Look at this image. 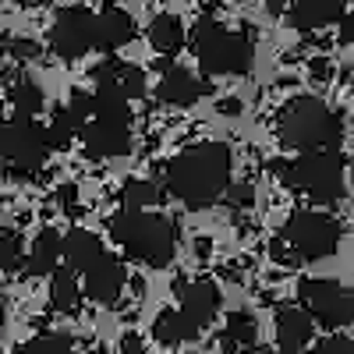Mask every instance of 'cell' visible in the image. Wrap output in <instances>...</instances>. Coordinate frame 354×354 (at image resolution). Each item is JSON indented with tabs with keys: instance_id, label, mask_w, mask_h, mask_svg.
Instances as JSON below:
<instances>
[{
	"instance_id": "60d3db41",
	"label": "cell",
	"mask_w": 354,
	"mask_h": 354,
	"mask_svg": "<svg viewBox=\"0 0 354 354\" xmlns=\"http://www.w3.org/2000/svg\"><path fill=\"white\" fill-rule=\"evenodd\" d=\"M245 354H280V351H266V347H248Z\"/></svg>"
},
{
	"instance_id": "4dcf8cb0",
	"label": "cell",
	"mask_w": 354,
	"mask_h": 354,
	"mask_svg": "<svg viewBox=\"0 0 354 354\" xmlns=\"http://www.w3.org/2000/svg\"><path fill=\"white\" fill-rule=\"evenodd\" d=\"M227 205H234V209H252V205H255V192L248 185H230L227 188Z\"/></svg>"
},
{
	"instance_id": "9c48e42d",
	"label": "cell",
	"mask_w": 354,
	"mask_h": 354,
	"mask_svg": "<svg viewBox=\"0 0 354 354\" xmlns=\"http://www.w3.org/2000/svg\"><path fill=\"white\" fill-rule=\"evenodd\" d=\"M93 25H96V15L88 8H64L57 11L50 32H46V43L53 50V57L75 64L82 57L93 50Z\"/></svg>"
},
{
	"instance_id": "2e32d148",
	"label": "cell",
	"mask_w": 354,
	"mask_h": 354,
	"mask_svg": "<svg viewBox=\"0 0 354 354\" xmlns=\"http://www.w3.org/2000/svg\"><path fill=\"white\" fill-rule=\"evenodd\" d=\"M135 39V18L124 11V8H103L96 15V25H93V46H100L103 53H117L121 46H128Z\"/></svg>"
},
{
	"instance_id": "44dd1931",
	"label": "cell",
	"mask_w": 354,
	"mask_h": 354,
	"mask_svg": "<svg viewBox=\"0 0 354 354\" xmlns=\"http://www.w3.org/2000/svg\"><path fill=\"white\" fill-rule=\"evenodd\" d=\"M149 43H153V50L163 57H174L181 53V46H185V21L177 18V15H170V11H163V15H156L153 21H149Z\"/></svg>"
},
{
	"instance_id": "5bb4252c",
	"label": "cell",
	"mask_w": 354,
	"mask_h": 354,
	"mask_svg": "<svg viewBox=\"0 0 354 354\" xmlns=\"http://www.w3.org/2000/svg\"><path fill=\"white\" fill-rule=\"evenodd\" d=\"M177 312H181L192 326L205 330L216 319V312H220V287L209 277L185 280L181 283V308H177Z\"/></svg>"
},
{
	"instance_id": "6da1fadb",
	"label": "cell",
	"mask_w": 354,
	"mask_h": 354,
	"mask_svg": "<svg viewBox=\"0 0 354 354\" xmlns=\"http://www.w3.org/2000/svg\"><path fill=\"white\" fill-rule=\"evenodd\" d=\"M234 156L227 142H198L181 156L167 163V188L181 198L188 209H209V205L230 188Z\"/></svg>"
},
{
	"instance_id": "277c9868",
	"label": "cell",
	"mask_w": 354,
	"mask_h": 354,
	"mask_svg": "<svg viewBox=\"0 0 354 354\" xmlns=\"http://www.w3.org/2000/svg\"><path fill=\"white\" fill-rule=\"evenodd\" d=\"M273 177L280 185L308 195L315 205H337L344 195V153H301L298 160H273Z\"/></svg>"
},
{
	"instance_id": "7c38bea8",
	"label": "cell",
	"mask_w": 354,
	"mask_h": 354,
	"mask_svg": "<svg viewBox=\"0 0 354 354\" xmlns=\"http://www.w3.org/2000/svg\"><path fill=\"white\" fill-rule=\"evenodd\" d=\"M88 121H93V96L75 93L64 106H57L53 121L43 128V135H46V149H68L71 138L82 135V128H85Z\"/></svg>"
},
{
	"instance_id": "1f68e13d",
	"label": "cell",
	"mask_w": 354,
	"mask_h": 354,
	"mask_svg": "<svg viewBox=\"0 0 354 354\" xmlns=\"http://www.w3.org/2000/svg\"><path fill=\"white\" fill-rule=\"evenodd\" d=\"M8 53L15 57V61H36L39 57V43L36 39H11V46H8Z\"/></svg>"
},
{
	"instance_id": "83f0119b",
	"label": "cell",
	"mask_w": 354,
	"mask_h": 354,
	"mask_svg": "<svg viewBox=\"0 0 354 354\" xmlns=\"http://www.w3.org/2000/svg\"><path fill=\"white\" fill-rule=\"evenodd\" d=\"M15 354H75V347H71V337L64 333H39L32 340H25Z\"/></svg>"
},
{
	"instance_id": "8992f818",
	"label": "cell",
	"mask_w": 354,
	"mask_h": 354,
	"mask_svg": "<svg viewBox=\"0 0 354 354\" xmlns=\"http://www.w3.org/2000/svg\"><path fill=\"white\" fill-rule=\"evenodd\" d=\"M340 238H344L340 220L330 213H319V209H294L283 223V245L301 262L330 259L337 252Z\"/></svg>"
},
{
	"instance_id": "603a6c76",
	"label": "cell",
	"mask_w": 354,
	"mask_h": 354,
	"mask_svg": "<svg viewBox=\"0 0 354 354\" xmlns=\"http://www.w3.org/2000/svg\"><path fill=\"white\" fill-rule=\"evenodd\" d=\"M259 340V326L248 312H230L227 315V326L220 330V351L223 354H234L238 347H255Z\"/></svg>"
},
{
	"instance_id": "b9f144b4",
	"label": "cell",
	"mask_w": 354,
	"mask_h": 354,
	"mask_svg": "<svg viewBox=\"0 0 354 354\" xmlns=\"http://www.w3.org/2000/svg\"><path fill=\"white\" fill-rule=\"evenodd\" d=\"M0 131H4V106H0Z\"/></svg>"
},
{
	"instance_id": "9a60e30c",
	"label": "cell",
	"mask_w": 354,
	"mask_h": 354,
	"mask_svg": "<svg viewBox=\"0 0 354 354\" xmlns=\"http://www.w3.org/2000/svg\"><path fill=\"white\" fill-rule=\"evenodd\" d=\"M209 93H213V85L202 82V78H195L188 68L170 64L167 71H160L156 96H160V103H167V106H192V103H198L202 96H209Z\"/></svg>"
},
{
	"instance_id": "f546056e",
	"label": "cell",
	"mask_w": 354,
	"mask_h": 354,
	"mask_svg": "<svg viewBox=\"0 0 354 354\" xmlns=\"http://www.w3.org/2000/svg\"><path fill=\"white\" fill-rule=\"evenodd\" d=\"M312 354H354V340H347V337H326L322 344H315L312 347Z\"/></svg>"
},
{
	"instance_id": "3957f363",
	"label": "cell",
	"mask_w": 354,
	"mask_h": 354,
	"mask_svg": "<svg viewBox=\"0 0 354 354\" xmlns=\"http://www.w3.org/2000/svg\"><path fill=\"white\" fill-rule=\"evenodd\" d=\"M110 238L121 245L135 262H145L153 270L174 262L177 255V223L160 213H117L106 220Z\"/></svg>"
},
{
	"instance_id": "7bdbcfd3",
	"label": "cell",
	"mask_w": 354,
	"mask_h": 354,
	"mask_svg": "<svg viewBox=\"0 0 354 354\" xmlns=\"http://www.w3.org/2000/svg\"><path fill=\"white\" fill-rule=\"evenodd\" d=\"M351 192H354V170H351Z\"/></svg>"
},
{
	"instance_id": "cb8c5ba5",
	"label": "cell",
	"mask_w": 354,
	"mask_h": 354,
	"mask_svg": "<svg viewBox=\"0 0 354 354\" xmlns=\"http://www.w3.org/2000/svg\"><path fill=\"white\" fill-rule=\"evenodd\" d=\"M11 106L18 110V117H28V121H36V113L43 110L46 96H43V88L36 78H28V75H18L15 85H11Z\"/></svg>"
},
{
	"instance_id": "8fae6325",
	"label": "cell",
	"mask_w": 354,
	"mask_h": 354,
	"mask_svg": "<svg viewBox=\"0 0 354 354\" xmlns=\"http://www.w3.org/2000/svg\"><path fill=\"white\" fill-rule=\"evenodd\" d=\"M93 82H96V93H110L117 100H138L145 93V75L138 64H128L121 57H106L103 64L93 68Z\"/></svg>"
},
{
	"instance_id": "4316f807",
	"label": "cell",
	"mask_w": 354,
	"mask_h": 354,
	"mask_svg": "<svg viewBox=\"0 0 354 354\" xmlns=\"http://www.w3.org/2000/svg\"><path fill=\"white\" fill-rule=\"evenodd\" d=\"M25 266V241L15 227H0V270L18 273Z\"/></svg>"
},
{
	"instance_id": "74e56055",
	"label": "cell",
	"mask_w": 354,
	"mask_h": 354,
	"mask_svg": "<svg viewBox=\"0 0 354 354\" xmlns=\"http://www.w3.org/2000/svg\"><path fill=\"white\" fill-rule=\"evenodd\" d=\"M245 110V103L238 100V96H230V100H220V113H227V117H238Z\"/></svg>"
},
{
	"instance_id": "d6986e66",
	"label": "cell",
	"mask_w": 354,
	"mask_h": 354,
	"mask_svg": "<svg viewBox=\"0 0 354 354\" xmlns=\"http://www.w3.org/2000/svg\"><path fill=\"white\" fill-rule=\"evenodd\" d=\"M344 4H330V0H298L290 11H287V18H290V25L298 28V32H319V28H326V25H333V21H340L344 18Z\"/></svg>"
},
{
	"instance_id": "ffe728a7",
	"label": "cell",
	"mask_w": 354,
	"mask_h": 354,
	"mask_svg": "<svg viewBox=\"0 0 354 354\" xmlns=\"http://www.w3.org/2000/svg\"><path fill=\"white\" fill-rule=\"evenodd\" d=\"M57 262H61V234H57V227H43L25 255V270L32 277H53Z\"/></svg>"
},
{
	"instance_id": "e0dca14e",
	"label": "cell",
	"mask_w": 354,
	"mask_h": 354,
	"mask_svg": "<svg viewBox=\"0 0 354 354\" xmlns=\"http://www.w3.org/2000/svg\"><path fill=\"white\" fill-rule=\"evenodd\" d=\"M277 347L280 354H301L308 344H312V333H315V322L308 319V312H301L298 305H283L277 312Z\"/></svg>"
},
{
	"instance_id": "ee69618b",
	"label": "cell",
	"mask_w": 354,
	"mask_h": 354,
	"mask_svg": "<svg viewBox=\"0 0 354 354\" xmlns=\"http://www.w3.org/2000/svg\"><path fill=\"white\" fill-rule=\"evenodd\" d=\"M185 354H202V351H185Z\"/></svg>"
},
{
	"instance_id": "d6a6232c",
	"label": "cell",
	"mask_w": 354,
	"mask_h": 354,
	"mask_svg": "<svg viewBox=\"0 0 354 354\" xmlns=\"http://www.w3.org/2000/svg\"><path fill=\"white\" fill-rule=\"evenodd\" d=\"M308 75H312V82H330V75H333V64L326 61V57H312Z\"/></svg>"
},
{
	"instance_id": "f1b7e54d",
	"label": "cell",
	"mask_w": 354,
	"mask_h": 354,
	"mask_svg": "<svg viewBox=\"0 0 354 354\" xmlns=\"http://www.w3.org/2000/svg\"><path fill=\"white\" fill-rule=\"evenodd\" d=\"M93 117H103V121H128L131 124V106L124 100L110 96V93H93Z\"/></svg>"
},
{
	"instance_id": "d4e9b609",
	"label": "cell",
	"mask_w": 354,
	"mask_h": 354,
	"mask_svg": "<svg viewBox=\"0 0 354 354\" xmlns=\"http://www.w3.org/2000/svg\"><path fill=\"white\" fill-rule=\"evenodd\" d=\"M82 298V287H78V277L64 266H57V273L50 277V305L57 312H71Z\"/></svg>"
},
{
	"instance_id": "f35d334b",
	"label": "cell",
	"mask_w": 354,
	"mask_h": 354,
	"mask_svg": "<svg viewBox=\"0 0 354 354\" xmlns=\"http://www.w3.org/2000/svg\"><path fill=\"white\" fill-rule=\"evenodd\" d=\"M4 322H8V298L0 294V330H4Z\"/></svg>"
},
{
	"instance_id": "836d02e7",
	"label": "cell",
	"mask_w": 354,
	"mask_h": 354,
	"mask_svg": "<svg viewBox=\"0 0 354 354\" xmlns=\"http://www.w3.org/2000/svg\"><path fill=\"white\" fill-rule=\"evenodd\" d=\"M270 259H273V262H283V266L294 262V255H290V248L283 245V238H273V241H270Z\"/></svg>"
},
{
	"instance_id": "ab89813d",
	"label": "cell",
	"mask_w": 354,
	"mask_h": 354,
	"mask_svg": "<svg viewBox=\"0 0 354 354\" xmlns=\"http://www.w3.org/2000/svg\"><path fill=\"white\" fill-rule=\"evenodd\" d=\"M8 46H11V39H8L4 32H0V57H8Z\"/></svg>"
},
{
	"instance_id": "5b68a950",
	"label": "cell",
	"mask_w": 354,
	"mask_h": 354,
	"mask_svg": "<svg viewBox=\"0 0 354 354\" xmlns=\"http://www.w3.org/2000/svg\"><path fill=\"white\" fill-rule=\"evenodd\" d=\"M192 53L205 75H248L255 46L245 28H227L213 15H202L192 28Z\"/></svg>"
},
{
	"instance_id": "7402d4cb",
	"label": "cell",
	"mask_w": 354,
	"mask_h": 354,
	"mask_svg": "<svg viewBox=\"0 0 354 354\" xmlns=\"http://www.w3.org/2000/svg\"><path fill=\"white\" fill-rule=\"evenodd\" d=\"M198 326L177 312V308H163L156 319H153V340L163 344V347H177V344H188V340H198Z\"/></svg>"
},
{
	"instance_id": "ac0fdd59",
	"label": "cell",
	"mask_w": 354,
	"mask_h": 354,
	"mask_svg": "<svg viewBox=\"0 0 354 354\" xmlns=\"http://www.w3.org/2000/svg\"><path fill=\"white\" fill-rule=\"evenodd\" d=\"M100 255H103L100 234L85 230V227H75L61 238V259H64V270H71V273H85Z\"/></svg>"
},
{
	"instance_id": "d590c367",
	"label": "cell",
	"mask_w": 354,
	"mask_h": 354,
	"mask_svg": "<svg viewBox=\"0 0 354 354\" xmlns=\"http://www.w3.org/2000/svg\"><path fill=\"white\" fill-rule=\"evenodd\" d=\"M121 354H142V337H138L135 330H128V333L121 337Z\"/></svg>"
},
{
	"instance_id": "e575fe53",
	"label": "cell",
	"mask_w": 354,
	"mask_h": 354,
	"mask_svg": "<svg viewBox=\"0 0 354 354\" xmlns=\"http://www.w3.org/2000/svg\"><path fill=\"white\" fill-rule=\"evenodd\" d=\"M337 25H340L337 28V39L340 43H354V11H344V18Z\"/></svg>"
},
{
	"instance_id": "30bf717a",
	"label": "cell",
	"mask_w": 354,
	"mask_h": 354,
	"mask_svg": "<svg viewBox=\"0 0 354 354\" xmlns=\"http://www.w3.org/2000/svg\"><path fill=\"white\" fill-rule=\"evenodd\" d=\"M82 145H85V156H93V160L128 156L131 153V128H128V121H103V117H93V121L82 128Z\"/></svg>"
},
{
	"instance_id": "484cf974",
	"label": "cell",
	"mask_w": 354,
	"mask_h": 354,
	"mask_svg": "<svg viewBox=\"0 0 354 354\" xmlns=\"http://www.w3.org/2000/svg\"><path fill=\"white\" fill-rule=\"evenodd\" d=\"M121 202H124V213H145L149 205L160 202V185L145 181V177H131L121 188Z\"/></svg>"
},
{
	"instance_id": "4fadbf2b",
	"label": "cell",
	"mask_w": 354,
	"mask_h": 354,
	"mask_svg": "<svg viewBox=\"0 0 354 354\" xmlns=\"http://www.w3.org/2000/svg\"><path fill=\"white\" fill-rule=\"evenodd\" d=\"M124 283H128V270L117 255H100L93 266L85 270V294L93 298L96 305H117L124 294Z\"/></svg>"
},
{
	"instance_id": "52a82bcc",
	"label": "cell",
	"mask_w": 354,
	"mask_h": 354,
	"mask_svg": "<svg viewBox=\"0 0 354 354\" xmlns=\"http://www.w3.org/2000/svg\"><path fill=\"white\" fill-rule=\"evenodd\" d=\"M298 308L312 312V322H322L330 330L351 326L354 322V290L330 280V277H305L298 280Z\"/></svg>"
},
{
	"instance_id": "8d00e7d4",
	"label": "cell",
	"mask_w": 354,
	"mask_h": 354,
	"mask_svg": "<svg viewBox=\"0 0 354 354\" xmlns=\"http://www.w3.org/2000/svg\"><path fill=\"white\" fill-rule=\"evenodd\" d=\"M75 195H78V188H75V185H61V188L53 192V198H61V205H68L71 213H75Z\"/></svg>"
},
{
	"instance_id": "7a4b0ae2",
	"label": "cell",
	"mask_w": 354,
	"mask_h": 354,
	"mask_svg": "<svg viewBox=\"0 0 354 354\" xmlns=\"http://www.w3.org/2000/svg\"><path fill=\"white\" fill-rule=\"evenodd\" d=\"M277 138H280V145L298 149V153L340 149L344 117L330 103H322L319 96H294L277 113Z\"/></svg>"
},
{
	"instance_id": "ba28073f",
	"label": "cell",
	"mask_w": 354,
	"mask_h": 354,
	"mask_svg": "<svg viewBox=\"0 0 354 354\" xmlns=\"http://www.w3.org/2000/svg\"><path fill=\"white\" fill-rule=\"evenodd\" d=\"M0 156L11 177H32L36 170H43L50 149H46V135L43 124L28 121V117H15L11 124H4L0 131Z\"/></svg>"
}]
</instances>
